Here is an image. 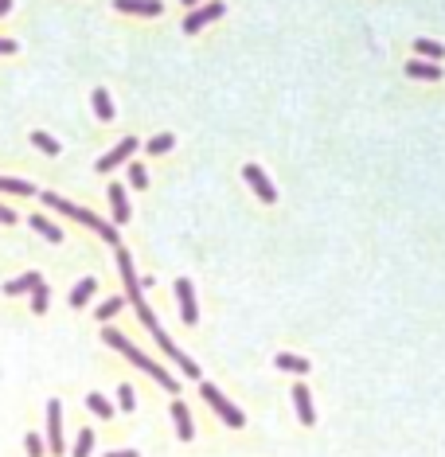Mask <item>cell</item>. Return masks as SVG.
<instances>
[{
    "mask_svg": "<svg viewBox=\"0 0 445 457\" xmlns=\"http://www.w3.org/2000/svg\"><path fill=\"white\" fill-rule=\"evenodd\" d=\"M102 340H106L109 348H118L121 356H125V360L133 363V368H141L144 375H153V379H157V383L164 387V391H172V395L180 391V383H176V379H172V375L164 372V368H160V363H153V360H149V356H144V352H137V348H133V344H129V340H125V337H121L118 328H102Z\"/></svg>",
    "mask_w": 445,
    "mask_h": 457,
    "instance_id": "cell-1",
    "label": "cell"
},
{
    "mask_svg": "<svg viewBox=\"0 0 445 457\" xmlns=\"http://www.w3.org/2000/svg\"><path fill=\"white\" fill-rule=\"evenodd\" d=\"M39 200H43L47 207H55L59 215H71L74 223H83V227L98 231V235H102V239H106L109 246H121V239H118V227H113V223H106V219H98L94 211H86V207L71 204V200H63V195H55V192H39Z\"/></svg>",
    "mask_w": 445,
    "mask_h": 457,
    "instance_id": "cell-2",
    "label": "cell"
},
{
    "mask_svg": "<svg viewBox=\"0 0 445 457\" xmlns=\"http://www.w3.org/2000/svg\"><path fill=\"white\" fill-rule=\"evenodd\" d=\"M199 395H204L207 403L215 407V414H219L223 422H227V426H246V418H242V410L235 407V403H230V398L223 395V391H219L215 383H199Z\"/></svg>",
    "mask_w": 445,
    "mask_h": 457,
    "instance_id": "cell-3",
    "label": "cell"
},
{
    "mask_svg": "<svg viewBox=\"0 0 445 457\" xmlns=\"http://www.w3.org/2000/svg\"><path fill=\"white\" fill-rule=\"evenodd\" d=\"M47 449L55 457H63V403L59 398L47 403Z\"/></svg>",
    "mask_w": 445,
    "mask_h": 457,
    "instance_id": "cell-4",
    "label": "cell"
},
{
    "mask_svg": "<svg viewBox=\"0 0 445 457\" xmlns=\"http://www.w3.org/2000/svg\"><path fill=\"white\" fill-rule=\"evenodd\" d=\"M242 176H246V184L258 192V200H262V204H277V188L270 184V176H265L258 164H246V169H242Z\"/></svg>",
    "mask_w": 445,
    "mask_h": 457,
    "instance_id": "cell-5",
    "label": "cell"
},
{
    "mask_svg": "<svg viewBox=\"0 0 445 457\" xmlns=\"http://www.w3.org/2000/svg\"><path fill=\"white\" fill-rule=\"evenodd\" d=\"M223 12H227V8H223L219 0H211V4H204V8H195V12H188V20H184V32H188V36H195L199 28H204V24H211V20H219Z\"/></svg>",
    "mask_w": 445,
    "mask_h": 457,
    "instance_id": "cell-6",
    "label": "cell"
},
{
    "mask_svg": "<svg viewBox=\"0 0 445 457\" xmlns=\"http://www.w3.org/2000/svg\"><path fill=\"white\" fill-rule=\"evenodd\" d=\"M133 153H137V141H133V137H125V141H118V145H113V149L106 153V157L98 160V172H113L118 164H125Z\"/></svg>",
    "mask_w": 445,
    "mask_h": 457,
    "instance_id": "cell-7",
    "label": "cell"
},
{
    "mask_svg": "<svg viewBox=\"0 0 445 457\" xmlns=\"http://www.w3.org/2000/svg\"><path fill=\"white\" fill-rule=\"evenodd\" d=\"M176 297H180V317H184V325H195L199 321V309H195V289L188 277H180L176 281Z\"/></svg>",
    "mask_w": 445,
    "mask_h": 457,
    "instance_id": "cell-8",
    "label": "cell"
},
{
    "mask_svg": "<svg viewBox=\"0 0 445 457\" xmlns=\"http://www.w3.org/2000/svg\"><path fill=\"white\" fill-rule=\"evenodd\" d=\"M293 407H297V418H301V426H313L316 422V410H313V391L309 387H293Z\"/></svg>",
    "mask_w": 445,
    "mask_h": 457,
    "instance_id": "cell-9",
    "label": "cell"
},
{
    "mask_svg": "<svg viewBox=\"0 0 445 457\" xmlns=\"http://www.w3.org/2000/svg\"><path fill=\"white\" fill-rule=\"evenodd\" d=\"M118 12H129V16H160L164 4L160 0H113Z\"/></svg>",
    "mask_w": 445,
    "mask_h": 457,
    "instance_id": "cell-10",
    "label": "cell"
},
{
    "mask_svg": "<svg viewBox=\"0 0 445 457\" xmlns=\"http://www.w3.org/2000/svg\"><path fill=\"white\" fill-rule=\"evenodd\" d=\"M109 211H113V223H129L133 207L129 200H125V188L121 184H109Z\"/></svg>",
    "mask_w": 445,
    "mask_h": 457,
    "instance_id": "cell-11",
    "label": "cell"
},
{
    "mask_svg": "<svg viewBox=\"0 0 445 457\" xmlns=\"http://www.w3.org/2000/svg\"><path fill=\"white\" fill-rule=\"evenodd\" d=\"M172 422H176V434H180V442H192V438H195L192 414H188V407H184L180 398H176V403H172Z\"/></svg>",
    "mask_w": 445,
    "mask_h": 457,
    "instance_id": "cell-12",
    "label": "cell"
},
{
    "mask_svg": "<svg viewBox=\"0 0 445 457\" xmlns=\"http://www.w3.org/2000/svg\"><path fill=\"white\" fill-rule=\"evenodd\" d=\"M39 281H43V277H39L36 270H28V274L12 277V281H8V286H4V293H8V297H20V293H32V289H36Z\"/></svg>",
    "mask_w": 445,
    "mask_h": 457,
    "instance_id": "cell-13",
    "label": "cell"
},
{
    "mask_svg": "<svg viewBox=\"0 0 445 457\" xmlns=\"http://www.w3.org/2000/svg\"><path fill=\"white\" fill-rule=\"evenodd\" d=\"M28 227L39 231L47 242H63V239H67V235H63V227H55V223H51V219H43V215H32V219H28Z\"/></svg>",
    "mask_w": 445,
    "mask_h": 457,
    "instance_id": "cell-14",
    "label": "cell"
},
{
    "mask_svg": "<svg viewBox=\"0 0 445 457\" xmlns=\"http://www.w3.org/2000/svg\"><path fill=\"white\" fill-rule=\"evenodd\" d=\"M406 74H410V78H430V83H437V78H442V67H437V63L410 59V63H406Z\"/></svg>",
    "mask_w": 445,
    "mask_h": 457,
    "instance_id": "cell-15",
    "label": "cell"
},
{
    "mask_svg": "<svg viewBox=\"0 0 445 457\" xmlns=\"http://www.w3.org/2000/svg\"><path fill=\"white\" fill-rule=\"evenodd\" d=\"M94 289H98V281H94V277H83V281H78V286L71 289V309H83L86 301L94 297Z\"/></svg>",
    "mask_w": 445,
    "mask_h": 457,
    "instance_id": "cell-16",
    "label": "cell"
},
{
    "mask_svg": "<svg viewBox=\"0 0 445 457\" xmlns=\"http://www.w3.org/2000/svg\"><path fill=\"white\" fill-rule=\"evenodd\" d=\"M90 102H94V118L98 121H113V102H109V94L102 90V86L90 94Z\"/></svg>",
    "mask_w": 445,
    "mask_h": 457,
    "instance_id": "cell-17",
    "label": "cell"
},
{
    "mask_svg": "<svg viewBox=\"0 0 445 457\" xmlns=\"http://www.w3.org/2000/svg\"><path fill=\"white\" fill-rule=\"evenodd\" d=\"M32 145H36L39 153H47V157H59V149H63V145L55 141L51 133H43V129H36V133H32Z\"/></svg>",
    "mask_w": 445,
    "mask_h": 457,
    "instance_id": "cell-18",
    "label": "cell"
},
{
    "mask_svg": "<svg viewBox=\"0 0 445 457\" xmlns=\"http://www.w3.org/2000/svg\"><path fill=\"white\" fill-rule=\"evenodd\" d=\"M277 368H281V372H297V375H305L309 368H313V363L301 360V356H289V352H281V356H277Z\"/></svg>",
    "mask_w": 445,
    "mask_h": 457,
    "instance_id": "cell-19",
    "label": "cell"
},
{
    "mask_svg": "<svg viewBox=\"0 0 445 457\" xmlns=\"http://www.w3.org/2000/svg\"><path fill=\"white\" fill-rule=\"evenodd\" d=\"M0 192H12V195H36V188L28 180H12V176H0Z\"/></svg>",
    "mask_w": 445,
    "mask_h": 457,
    "instance_id": "cell-20",
    "label": "cell"
},
{
    "mask_svg": "<svg viewBox=\"0 0 445 457\" xmlns=\"http://www.w3.org/2000/svg\"><path fill=\"white\" fill-rule=\"evenodd\" d=\"M414 51H418V55H426V59H445V47L442 43H433V39H414Z\"/></svg>",
    "mask_w": 445,
    "mask_h": 457,
    "instance_id": "cell-21",
    "label": "cell"
},
{
    "mask_svg": "<svg viewBox=\"0 0 445 457\" xmlns=\"http://www.w3.org/2000/svg\"><path fill=\"white\" fill-rule=\"evenodd\" d=\"M90 449H94V430L86 426L78 438H74V449H71V457H90Z\"/></svg>",
    "mask_w": 445,
    "mask_h": 457,
    "instance_id": "cell-22",
    "label": "cell"
},
{
    "mask_svg": "<svg viewBox=\"0 0 445 457\" xmlns=\"http://www.w3.org/2000/svg\"><path fill=\"white\" fill-rule=\"evenodd\" d=\"M86 407H90V414H98V418H109L113 414V407H109V398H102V395H86Z\"/></svg>",
    "mask_w": 445,
    "mask_h": 457,
    "instance_id": "cell-23",
    "label": "cell"
},
{
    "mask_svg": "<svg viewBox=\"0 0 445 457\" xmlns=\"http://www.w3.org/2000/svg\"><path fill=\"white\" fill-rule=\"evenodd\" d=\"M47 305H51V293H47V286L39 281V286L32 289V313H47Z\"/></svg>",
    "mask_w": 445,
    "mask_h": 457,
    "instance_id": "cell-24",
    "label": "cell"
},
{
    "mask_svg": "<svg viewBox=\"0 0 445 457\" xmlns=\"http://www.w3.org/2000/svg\"><path fill=\"white\" fill-rule=\"evenodd\" d=\"M172 145H176V141H172V133H160V137H153L144 149H149V153H169Z\"/></svg>",
    "mask_w": 445,
    "mask_h": 457,
    "instance_id": "cell-25",
    "label": "cell"
},
{
    "mask_svg": "<svg viewBox=\"0 0 445 457\" xmlns=\"http://www.w3.org/2000/svg\"><path fill=\"white\" fill-rule=\"evenodd\" d=\"M121 305H125L121 297H109V301H102V305H98V321H109V317L118 313Z\"/></svg>",
    "mask_w": 445,
    "mask_h": 457,
    "instance_id": "cell-26",
    "label": "cell"
},
{
    "mask_svg": "<svg viewBox=\"0 0 445 457\" xmlns=\"http://www.w3.org/2000/svg\"><path fill=\"white\" fill-rule=\"evenodd\" d=\"M118 403H121V410H133V407H137V395H133V387H129V383H121V387H118Z\"/></svg>",
    "mask_w": 445,
    "mask_h": 457,
    "instance_id": "cell-27",
    "label": "cell"
},
{
    "mask_svg": "<svg viewBox=\"0 0 445 457\" xmlns=\"http://www.w3.org/2000/svg\"><path fill=\"white\" fill-rule=\"evenodd\" d=\"M43 445H47V442H43L39 434H28V438H24V449H28V457H39V454H43Z\"/></svg>",
    "mask_w": 445,
    "mask_h": 457,
    "instance_id": "cell-28",
    "label": "cell"
},
{
    "mask_svg": "<svg viewBox=\"0 0 445 457\" xmlns=\"http://www.w3.org/2000/svg\"><path fill=\"white\" fill-rule=\"evenodd\" d=\"M129 184L133 188H149V172H144L141 164H129Z\"/></svg>",
    "mask_w": 445,
    "mask_h": 457,
    "instance_id": "cell-29",
    "label": "cell"
},
{
    "mask_svg": "<svg viewBox=\"0 0 445 457\" xmlns=\"http://www.w3.org/2000/svg\"><path fill=\"white\" fill-rule=\"evenodd\" d=\"M0 223H16V211H12V207L0 204Z\"/></svg>",
    "mask_w": 445,
    "mask_h": 457,
    "instance_id": "cell-30",
    "label": "cell"
},
{
    "mask_svg": "<svg viewBox=\"0 0 445 457\" xmlns=\"http://www.w3.org/2000/svg\"><path fill=\"white\" fill-rule=\"evenodd\" d=\"M16 51V39H0V55H12Z\"/></svg>",
    "mask_w": 445,
    "mask_h": 457,
    "instance_id": "cell-31",
    "label": "cell"
},
{
    "mask_svg": "<svg viewBox=\"0 0 445 457\" xmlns=\"http://www.w3.org/2000/svg\"><path fill=\"white\" fill-rule=\"evenodd\" d=\"M106 457H141L137 449H113V454H106Z\"/></svg>",
    "mask_w": 445,
    "mask_h": 457,
    "instance_id": "cell-32",
    "label": "cell"
},
{
    "mask_svg": "<svg viewBox=\"0 0 445 457\" xmlns=\"http://www.w3.org/2000/svg\"><path fill=\"white\" fill-rule=\"evenodd\" d=\"M8 8H12V0H0V16L8 12Z\"/></svg>",
    "mask_w": 445,
    "mask_h": 457,
    "instance_id": "cell-33",
    "label": "cell"
},
{
    "mask_svg": "<svg viewBox=\"0 0 445 457\" xmlns=\"http://www.w3.org/2000/svg\"><path fill=\"white\" fill-rule=\"evenodd\" d=\"M184 4H199V0H184Z\"/></svg>",
    "mask_w": 445,
    "mask_h": 457,
    "instance_id": "cell-34",
    "label": "cell"
}]
</instances>
